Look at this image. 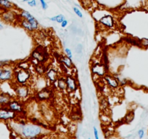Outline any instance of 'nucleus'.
<instances>
[{"instance_id":"1","label":"nucleus","mask_w":148,"mask_h":139,"mask_svg":"<svg viewBox=\"0 0 148 139\" xmlns=\"http://www.w3.org/2000/svg\"><path fill=\"white\" fill-rule=\"evenodd\" d=\"M10 127L18 137L28 139L42 138L47 131V129L39 123H28L16 119L10 121Z\"/></svg>"},{"instance_id":"2","label":"nucleus","mask_w":148,"mask_h":139,"mask_svg":"<svg viewBox=\"0 0 148 139\" xmlns=\"http://www.w3.org/2000/svg\"><path fill=\"white\" fill-rule=\"evenodd\" d=\"M32 78V73L29 69H21V68H15L14 78L12 81L14 84L25 85L31 81Z\"/></svg>"},{"instance_id":"3","label":"nucleus","mask_w":148,"mask_h":139,"mask_svg":"<svg viewBox=\"0 0 148 139\" xmlns=\"http://www.w3.org/2000/svg\"><path fill=\"white\" fill-rule=\"evenodd\" d=\"M14 93L17 99L21 101H25L29 97L31 94V89L27 84L25 85H17L14 84L13 86Z\"/></svg>"},{"instance_id":"4","label":"nucleus","mask_w":148,"mask_h":139,"mask_svg":"<svg viewBox=\"0 0 148 139\" xmlns=\"http://www.w3.org/2000/svg\"><path fill=\"white\" fill-rule=\"evenodd\" d=\"M15 67L12 65L0 67V83L11 82L13 80Z\"/></svg>"},{"instance_id":"5","label":"nucleus","mask_w":148,"mask_h":139,"mask_svg":"<svg viewBox=\"0 0 148 139\" xmlns=\"http://www.w3.org/2000/svg\"><path fill=\"white\" fill-rule=\"evenodd\" d=\"M18 18H19V15L14 10V9L3 10L0 14V19L5 23H15V22H17Z\"/></svg>"},{"instance_id":"6","label":"nucleus","mask_w":148,"mask_h":139,"mask_svg":"<svg viewBox=\"0 0 148 139\" xmlns=\"http://www.w3.org/2000/svg\"><path fill=\"white\" fill-rule=\"evenodd\" d=\"M18 114L11 110L8 106L0 107V121L10 122L17 119Z\"/></svg>"},{"instance_id":"7","label":"nucleus","mask_w":148,"mask_h":139,"mask_svg":"<svg viewBox=\"0 0 148 139\" xmlns=\"http://www.w3.org/2000/svg\"><path fill=\"white\" fill-rule=\"evenodd\" d=\"M91 71L94 76L103 78L105 75L108 73V67H107L102 62H95L91 66Z\"/></svg>"},{"instance_id":"8","label":"nucleus","mask_w":148,"mask_h":139,"mask_svg":"<svg viewBox=\"0 0 148 139\" xmlns=\"http://www.w3.org/2000/svg\"><path fill=\"white\" fill-rule=\"evenodd\" d=\"M31 58L34 60L36 61L38 63L44 64L49 59V55L44 49H39L37 48L35 50L33 51L31 54Z\"/></svg>"},{"instance_id":"9","label":"nucleus","mask_w":148,"mask_h":139,"mask_svg":"<svg viewBox=\"0 0 148 139\" xmlns=\"http://www.w3.org/2000/svg\"><path fill=\"white\" fill-rule=\"evenodd\" d=\"M99 25H100L102 28H107V29H112L115 27L116 22H115L114 18L110 14H106L102 16L98 21Z\"/></svg>"},{"instance_id":"10","label":"nucleus","mask_w":148,"mask_h":139,"mask_svg":"<svg viewBox=\"0 0 148 139\" xmlns=\"http://www.w3.org/2000/svg\"><path fill=\"white\" fill-rule=\"evenodd\" d=\"M53 96V91L51 89L48 87H45L44 89H40L36 94V97L39 102H47L50 100Z\"/></svg>"},{"instance_id":"11","label":"nucleus","mask_w":148,"mask_h":139,"mask_svg":"<svg viewBox=\"0 0 148 139\" xmlns=\"http://www.w3.org/2000/svg\"><path fill=\"white\" fill-rule=\"evenodd\" d=\"M19 17L21 18H24V19L27 20L29 21L31 24L33 25L34 28H35L36 31H37L39 29V22L35 18V17L33 16L28 11L25 10H21L20 12H18Z\"/></svg>"},{"instance_id":"12","label":"nucleus","mask_w":148,"mask_h":139,"mask_svg":"<svg viewBox=\"0 0 148 139\" xmlns=\"http://www.w3.org/2000/svg\"><path fill=\"white\" fill-rule=\"evenodd\" d=\"M8 107L18 114H21L25 112L24 105L22 101L19 100L18 99H12L10 102L8 104Z\"/></svg>"},{"instance_id":"13","label":"nucleus","mask_w":148,"mask_h":139,"mask_svg":"<svg viewBox=\"0 0 148 139\" xmlns=\"http://www.w3.org/2000/svg\"><path fill=\"white\" fill-rule=\"evenodd\" d=\"M65 80L67 83V91L69 92H75L79 89L78 80L74 76L68 75L65 76Z\"/></svg>"},{"instance_id":"14","label":"nucleus","mask_w":148,"mask_h":139,"mask_svg":"<svg viewBox=\"0 0 148 139\" xmlns=\"http://www.w3.org/2000/svg\"><path fill=\"white\" fill-rule=\"evenodd\" d=\"M103 78L105 80V83H106L107 86L110 89L116 90V89H119V87H120V84H119V81L115 78L114 76H111V75L107 73Z\"/></svg>"},{"instance_id":"15","label":"nucleus","mask_w":148,"mask_h":139,"mask_svg":"<svg viewBox=\"0 0 148 139\" xmlns=\"http://www.w3.org/2000/svg\"><path fill=\"white\" fill-rule=\"evenodd\" d=\"M45 77L50 83H54L59 78V74L56 69L53 67L48 68L45 73Z\"/></svg>"},{"instance_id":"16","label":"nucleus","mask_w":148,"mask_h":139,"mask_svg":"<svg viewBox=\"0 0 148 139\" xmlns=\"http://www.w3.org/2000/svg\"><path fill=\"white\" fill-rule=\"evenodd\" d=\"M17 22H18V24L21 25V27H22L23 28H24V29H25V31H28V32L33 33L36 31L35 28H34L32 24H31L28 20L24 19V18H21L19 17Z\"/></svg>"},{"instance_id":"17","label":"nucleus","mask_w":148,"mask_h":139,"mask_svg":"<svg viewBox=\"0 0 148 139\" xmlns=\"http://www.w3.org/2000/svg\"><path fill=\"white\" fill-rule=\"evenodd\" d=\"M13 99L10 93L6 92H0V107H6L10 101Z\"/></svg>"},{"instance_id":"18","label":"nucleus","mask_w":148,"mask_h":139,"mask_svg":"<svg viewBox=\"0 0 148 139\" xmlns=\"http://www.w3.org/2000/svg\"><path fill=\"white\" fill-rule=\"evenodd\" d=\"M59 61L60 64H62L66 68L72 69V68L74 67V64L73 62L72 59L67 57L66 55H60L59 58Z\"/></svg>"},{"instance_id":"19","label":"nucleus","mask_w":148,"mask_h":139,"mask_svg":"<svg viewBox=\"0 0 148 139\" xmlns=\"http://www.w3.org/2000/svg\"><path fill=\"white\" fill-rule=\"evenodd\" d=\"M15 8V5L10 0H0V10L2 11L13 10Z\"/></svg>"},{"instance_id":"20","label":"nucleus","mask_w":148,"mask_h":139,"mask_svg":"<svg viewBox=\"0 0 148 139\" xmlns=\"http://www.w3.org/2000/svg\"><path fill=\"white\" fill-rule=\"evenodd\" d=\"M55 83H57V87L60 91H67V83L66 80H65V78L59 77Z\"/></svg>"},{"instance_id":"21","label":"nucleus","mask_w":148,"mask_h":139,"mask_svg":"<svg viewBox=\"0 0 148 139\" xmlns=\"http://www.w3.org/2000/svg\"><path fill=\"white\" fill-rule=\"evenodd\" d=\"M47 68L43 65V64H39L38 63L35 67V71L36 72L37 74L39 75V76H42L44 74H45Z\"/></svg>"},{"instance_id":"22","label":"nucleus","mask_w":148,"mask_h":139,"mask_svg":"<svg viewBox=\"0 0 148 139\" xmlns=\"http://www.w3.org/2000/svg\"><path fill=\"white\" fill-rule=\"evenodd\" d=\"M107 13V12L105 10H96L94 11V12L92 13V16H93L94 19L95 20H97L98 22L99 20L102 18V16L105 15Z\"/></svg>"},{"instance_id":"23","label":"nucleus","mask_w":148,"mask_h":139,"mask_svg":"<svg viewBox=\"0 0 148 139\" xmlns=\"http://www.w3.org/2000/svg\"><path fill=\"white\" fill-rule=\"evenodd\" d=\"M47 80V78H44L41 77L40 78H39V80H36V86L39 88V90L47 87L46 86Z\"/></svg>"},{"instance_id":"24","label":"nucleus","mask_w":148,"mask_h":139,"mask_svg":"<svg viewBox=\"0 0 148 139\" xmlns=\"http://www.w3.org/2000/svg\"><path fill=\"white\" fill-rule=\"evenodd\" d=\"M49 19L51 21H52V22H57L58 23H61L65 19V17L63 15H62V14H60V15H55V16L52 17V18H49Z\"/></svg>"},{"instance_id":"25","label":"nucleus","mask_w":148,"mask_h":139,"mask_svg":"<svg viewBox=\"0 0 148 139\" xmlns=\"http://www.w3.org/2000/svg\"><path fill=\"white\" fill-rule=\"evenodd\" d=\"M114 76L115 78L118 80V81H119V84H120L121 86H124L127 84L128 80H126V78H123L121 77L120 76H118V75H114Z\"/></svg>"},{"instance_id":"26","label":"nucleus","mask_w":148,"mask_h":139,"mask_svg":"<svg viewBox=\"0 0 148 139\" xmlns=\"http://www.w3.org/2000/svg\"><path fill=\"white\" fill-rule=\"evenodd\" d=\"M134 112H129L126 114V117H125V122L126 123H129L134 120Z\"/></svg>"},{"instance_id":"27","label":"nucleus","mask_w":148,"mask_h":139,"mask_svg":"<svg viewBox=\"0 0 148 139\" xmlns=\"http://www.w3.org/2000/svg\"><path fill=\"white\" fill-rule=\"evenodd\" d=\"M123 40L125 41V42H126L127 43H129L131 44L132 45H136V46H140V42H138L137 41L134 40V39H132V38H124V39Z\"/></svg>"},{"instance_id":"28","label":"nucleus","mask_w":148,"mask_h":139,"mask_svg":"<svg viewBox=\"0 0 148 139\" xmlns=\"http://www.w3.org/2000/svg\"><path fill=\"white\" fill-rule=\"evenodd\" d=\"M17 67L21 69H29V63L26 62H21L17 65Z\"/></svg>"},{"instance_id":"29","label":"nucleus","mask_w":148,"mask_h":139,"mask_svg":"<svg viewBox=\"0 0 148 139\" xmlns=\"http://www.w3.org/2000/svg\"><path fill=\"white\" fill-rule=\"evenodd\" d=\"M108 107V102L105 99H102L100 101V108L101 110H105Z\"/></svg>"},{"instance_id":"30","label":"nucleus","mask_w":148,"mask_h":139,"mask_svg":"<svg viewBox=\"0 0 148 139\" xmlns=\"http://www.w3.org/2000/svg\"><path fill=\"white\" fill-rule=\"evenodd\" d=\"M73 10L74 13L76 14L79 18H83V14H82V11L80 10V9H79V8L76 7H73Z\"/></svg>"},{"instance_id":"31","label":"nucleus","mask_w":148,"mask_h":139,"mask_svg":"<svg viewBox=\"0 0 148 139\" xmlns=\"http://www.w3.org/2000/svg\"><path fill=\"white\" fill-rule=\"evenodd\" d=\"M64 52H65V55H66L67 57H68L69 58L72 59V58H73V53H72V51H71V49H68V48H66V49H65Z\"/></svg>"},{"instance_id":"32","label":"nucleus","mask_w":148,"mask_h":139,"mask_svg":"<svg viewBox=\"0 0 148 139\" xmlns=\"http://www.w3.org/2000/svg\"><path fill=\"white\" fill-rule=\"evenodd\" d=\"M39 2H40V5L41 6H42V9H43L44 10H46L48 8V5L46 2V1H45V0H39Z\"/></svg>"},{"instance_id":"33","label":"nucleus","mask_w":148,"mask_h":139,"mask_svg":"<svg viewBox=\"0 0 148 139\" xmlns=\"http://www.w3.org/2000/svg\"><path fill=\"white\" fill-rule=\"evenodd\" d=\"M140 42V46H148V39H142V40L139 41Z\"/></svg>"},{"instance_id":"34","label":"nucleus","mask_w":148,"mask_h":139,"mask_svg":"<svg viewBox=\"0 0 148 139\" xmlns=\"http://www.w3.org/2000/svg\"><path fill=\"white\" fill-rule=\"evenodd\" d=\"M28 5L31 7H36L37 6V2L36 0H29L28 2H27Z\"/></svg>"},{"instance_id":"35","label":"nucleus","mask_w":148,"mask_h":139,"mask_svg":"<svg viewBox=\"0 0 148 139\" xmlns=\"http://www.w3.org/2000/svg\"><path fill=\"white\" fill-rule=\"evenodd\" d=\"M9 65H11L10 62L9 60H0V67Z\"/></svg>"},{"instance_id":"36","label":"nucleus","mask_w":148,"mask_h":139,"mask_svg":"<svg viewBox=\"0 0 148 139\" xmlns=\"http://www.w3.org/2000/svg\"><path fill=\"white\" fill-rule=\"evenodd\" d=\"M93 132H94V136H95V139H99V132H98V130L97 129L96 127H93Z\"/></svg>"},{"instance_id":"37","label":"nucleus","mask_w":148,"mask_h":139,"mask_svg":"<svg viewBox=\"0 0 148 139\" xmlns=\"http://www.w3.org/2000/svg\"><path fill=\"white\" fill-rule=\"evenodd\" d=\"M144 135H145V132H144V130L142 129H140V130L138 131V136H139V138H142L144 137Z\"/></svg>"},{"instance_id":"38","label":"nucleus","mask_w":148,"mask_h":139,"mask_svg":"<svg viewBox=\"0 0 148 139\" xmlns=\"http://www.w3.org/2000/svg\"><path fill=\"white\" fill-rule=\"evenodd\" d=\"M68 21L66 19H65L62 22H61L60 25H61V27L64 28H66L67 25H68Z\"/></svg>"},{"instance_id":"39","label":"nucleus","mask_w":148,"mask_h":139,"mask_svg":"<svg viewBox=\"0 0 148 139\" xmlns=\"http://www.w3.org/2000/svg\"><path fill=\"white\" fill-rule=\"evenodd\" d=\"M3 21L2 20L0 19V29H2V28H3L4 25H3Z\"/></svg>"},{"instance_id":"40","label":"nucleus","mask_w":148,"mask_h":139,"mask_svg":"<svg viewBox=\"0 0 148 139\" xmlns=\"http://www.w3.org/2000/svg\"><path fill=\"white\" fill-rule=\"evenodd\" d=\"M28 1H29V0H22L23 2H26V3L28 2Z\"/></svg>"}]
</instances>
